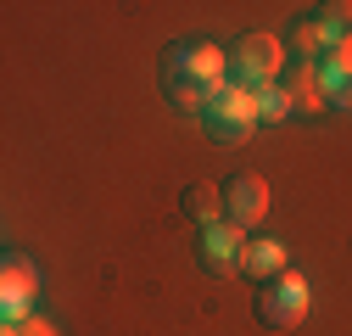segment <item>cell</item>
Listing matches in <instances>:
<instances>
[{
    "mask_svg": "<svg viewBox=\"0 0 352 336\" xmlns=\"http://www.w3.org/2000/svg\"><path fill=\"white\" fill-rule=\"evenodd\" d=\"M224 84H230V51H218L212 39H185L162 56V90L185 112H207V101Z\"/></svg>",
    "mask_w": 352,
    "mask_h": 336,
    "instance_id": "obj_1",
    "label": "cell"
},
{
    "mask_svg": "<svg viewBox=\"0 0 352 336\" xmlns=\"http://www.w3.org/2000/svg\"><path fill=\"white\" fill-rule=\"evenodd\" d=\"M285 73V56H280V39L274 34H241L235 51H230V90H246V96H263L274 90Z\"/></svg>",
    "mask_w": 352,
    "mask_h": 336,
    "instance_id": "obj_2",
    "label": "cell"
},
{
    "mask_svg": "<svg viewBox=\"0 0 352 336\" xmlns=\"http://www.w3.org/2000/svg\"><path fill=\"white\" fill-rule=\"evenodd\" d=\"M307 280L302 275H274V280H263L257 286V319L269 325V330H291V325H302L307 319Z\"/></svg>",
    "mask_w": 352,
    "mask_h": 336,
    "instance_id": "obj_3",
    "label": "cell"
},
{
    "mask_svg": "<svg viewBox=\"0 0 352 336\" xmlns=\"http://www.w3.org/2000/svg\"><path fill=\"white\" fill-rule=\"evenodd\" d=\"M201 123H207V135L212 140H224V146H241L252 129H257V96H246V90H218L212 101H207V112H201Z\"/></svg>",
    "mask_w": 352,
    "mask_h": 336,
    "instance_id": "obj_4",
    "label": "cell"
},
{
    "mask_svg": "<svg viewBox=\"0 0 352 336\" xmlns=\"http://www.w3.org/2000/svg\"><path fill=\"white\" fill-rule=\"evenodd\" d=\"M263 213H269V180L252 174V168L230 174L224 180V219L235 230H252V224H263Z\"/></svg>",
    "mask_w": 352,
    "mask_h": 336,
    "instance_id": "obj_5",
    "label": "cell"
},
{
    "mask_svg": "<svg viewBox=\"0 0 352 336\" xmlns=\"http://www.w3.org/2000/svg\"><path fill=\"white\" fill-rule=\"evenodd\" d=\"M241 246L246 235L230 224V219H212V224H196V264L224 275V269H241Z\"/></svg>",
    "mask_w": 352,
    "mask_h": 336,
    "instance_id": "obj_6",
    "label": "cell"
},
{
    "mask_svg": "<svg viewBox=\"0 0 352 336\" xmlns=\"http://www.w3.org/2000/svg\"><path fill=\"white\" fill-rule=\"evenodd\" d=\"M0 275H6V286H0V314H6V325H17V319H28V297H34V286H39V269L12 252Z\"/></svg>",
    "mask_w": 352,
    "mask_h": 336,
    "instance_id": "obj_7",
    "label": "cell"
},
{
    "mask_svg": "<svg viewBox=\"0 0 352 336\" xmlns=\"http://www.w3.org/2000/svg\"><path fill=\"white\" fill-rule=\"evenodd\" d=\"M319 96H324V107L352 112V45H341L319 62Z\"/></svg>",
    "mask_w": 352,
    "mask_h": 336,
    "instance_id": "obj_8",
    "label": "cell"
},
{
    "mask_svg": "<svg viewBox=\"0 0 352 336\" xmlns=\"http://www.w3.org/2000/svg\"><path fill=\"white\" fill-rule=\"evenodd\" d=\"M241 275H252V280L285 275V246L269 241V235H246V246H241Z\"/></svg>",
    "mask_w": 352,
    "mask_h": 336,
    "instance_id": "obj_9",
    "label": "cell"
},
{
    "mask_svg": "<svg viewBox=\"0 0 352 336\" xmlns=\"http://www.w3.org/2000/svg\"><path fill=\"white\" fill-rule=\"evenodd\" d=\"M280 96L291 101V112H319V107H324V96H319V67H307V62L285 67V73H280Z\"/></svg>",
    "mask_w": 352,
    "mask_h": 336,
    "instance_id": "obj_10",
    "label": "cell"
},
{
    "mask_svg": "<svg viewBox=\"0 0 352 336\" xmlns=\"http://www.w3.org/2000/svg\"><path fill=\"white\" fill-rule=\"evenodd\" d=\"M179 207H185V219L212 224V219H218V207H224V185H212V180H190L185 196H179Z\"/></svg>",
    "mask_w": 352,
    "mask_h": 336,
    "instance_id": "obj_11",
    "label": "cell"
},
{
    "mask_svg": "<svg viewBox=\"0 0 352 336\" xmlns=\"http://www.w3.org/2000/svg\"><path fill=\"white\" fill-rule=\"evenodd\" d=\"M291 51H296V62L319 67V62L330 56V39H324V28H319L314 17H296V28H291Z\"/></svg>",
    "mask_w": 352,
    "mask_h": 336,
    "instance_id": "obj_12",
    "label": "cell"
},
{
    "mask_svg": "<svg viewBox=\"0 0 352 336\" xmlns=\"http://www.w3.org/2000/svg\"><path fill=\"white\" fill-rule=\"evenodd\" d=\"M314 23L324 28V39H330V51L352 45V0H330V6H314Z\"/></svg>",
    "mask_w": 352,
    "mask_h": 336,
    "instance_id": "obj_13",
    "label": "cell"
},
{
    "mask_svg": "<svg viewBox=\"0 0 352 336\" xmlns=\"http://www.w3.org/2000/svg\"><path fill=\"white\" fill-rule=\"evenodd\" d=\"M285 112H291V101L280 96V84H274V90H263V96H257V123H280Z\"/></svg>",
    "mask_w": 352,
    "mask_h": 336,
    "instance_id": "obj_14",
    "label": "cell"
}]
</instances>
